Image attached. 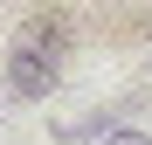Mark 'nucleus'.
I'll return each mask as SVG.
<instances>
[{"label": "nucleus", "mask_w": 152, "mask_h": 145, "mask_svg": "<svg viewBox=\"0 0 152 145\" xmlns=\"http://www.w3.org/2000/svg\"><path fill=\"white\" fill-rule=\"evenodd\" d=\"M48 42H56V21H42L28 42H14L7 83H14L21 97H48V90H56V55H48Z\"/></svg>", "instance_id": "obj_1"}, {"label": "nucleus", "mask_w": 152, "mask_h": 145, "mask_svg": "<svg viewBox=\"0 0 152 145\" xmlns=\"http://www.w3.org/2000/svg\"><path fill=\"white\" fill-rule=\"evenodd\" d=\"M104 145H152L145 131H132V125H118V131H104Z\"/></svg>", "instance_id": "obj_2"}]
</instances>
